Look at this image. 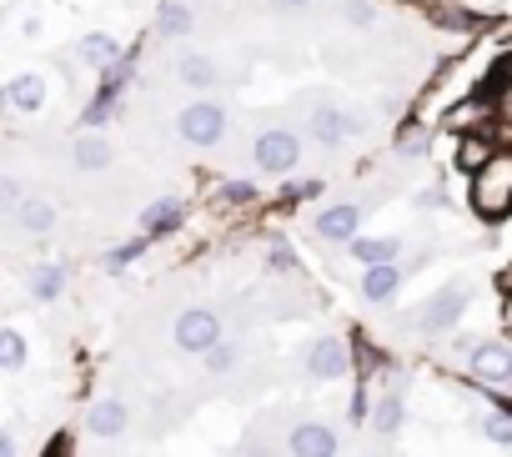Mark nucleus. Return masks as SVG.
Listing matches in <instances>:
<instances>
[{
	"mask_svg": "<svg viewBox=\"0 0 512 457\" xmlns=\"http://www.w3.org/2000/svg\"><path fill=\"white\" fill-rule=\"evenodd\" d=\"M372 407H377V397H372L367 387H357L352 402H347V422H352V427H367V422H372Z\"/></svg>",
	"mask_w": 512,
	"mask_h": 457,
	"instance_id": "31",
	"label": "nucleus"
},
{
	"mask_svg": "<svg viewBox=\"0 0 512 457\" xmlns=\"http://www.w3.org/2000/svg\"><path fill=\"white\" fill-rule=\"evenodd\" d=\"M322 196V181H282V206H297V201H317Z\"/></svg>",
	"mask_w": 512,
	"mask_h": 457,
	"instance_id": "30",
	"label": "nucleus"
},
{
	"mask_svg": "<svg viewBox=\"0 0 512 457\" xmlns=\"http://www.w3.org/2000/svg\"><path fill=\"white\" fill-rule=\"evenodd\" d=\"M407 287V267L402 262H387V267H362V282H357V297L372 302V307H387L397 302Z\"/></svg>",
	"mask_w": 512,
	"mask_h": 457,
	"instance_id": "11",
	"label": "nucleus"
},
{
	"mask_svg": "<svg viewBox=\"0 0 512 457\" xmlns=\"http://www.w3.org/2000/svg\"><path fill=\"white\" fill-rule=\"evenodd\" d=\"M76 56H81V66L86 71H96V76H106L111 66H121L126 56H121V41L111 36V31H86L81 36V46H76Z\"/></svg>",
	"mask_w": 512,
	"mask_h": 457,
	"instance_id": "13",
	"label": "nucleus"
},
{
	"mask_svg": "<svg viewBox=\"0 0 512 457\" xmlns=\"http://www.w3.org/2000/svg\"><path fill=\"white\" fill-rule=\"evenodd\" d=\"M251 161H256V171L287 181L302 166V136L292 126H267L262 136H256V146H251Z\"/></svg>",
	"mask_w": 512,
	"mask_h": 457,
	"instance_id": "5",
	"label": "nucleus"
},
{
	"mask_svg": "<svg viewBox=\"0 0 512 457\" xmlns=\"http://www.w3.org/2000/svg\"><path fill=\"white\" fill-rule=\"evenodd\" d=\"M362 216H367V206H362V201H332V206H322V211H317L312 232H317L322 242H332V247H347V242H357V237H362Z\"/></svg>",
	"mask_w": 512,
	"mask_h": 457,
	"instance_id": "9",
	"label": "nucleus"
},
{
	"mask_svg": "<svg viewBox=\"0 0 512 457\" xmlns=\"http://www.w3.org/2000/svg\"><path fill=\"white\" fill-rule=\"evenodd\" d=\"M307 6H317V0H272V11H307Z\"/></svg>",
	"mask_w": 512,
	"mask_h": 457,
	"instance_id": "36",
	"label": "nucleus"
},
{
	"mask_svg": "<svg viewBox=\"0 0 512 457\" xmlns=\"http://www.w3.org/2000/svg\"><path fill=\"white\" fill-rule=\"evenodd\" d=\"M226 126H231V116H226V106L211 101V96H196V101L176 116V136H181L186 146H196V151L221 146V141H226Z\"/></svg>",
	"mask_w": 512,
	"mask_h": 457,
	"instance_id": "3",
	"label": "nucleus"
},
{
	"mask_svg": "<svg viewBox=\"0 0 512 457\" xmlns=\"http://www.w3.org/2000/svg\"><path fill=\"white\" fill-rule=\"evenodd\" d=\"M121 116V91H111V86H101L86 106H81V126L86 131H101V126H111Z\"/></svg>",
	"mask_w": 512,
	"mask_h": 457,
	"instance_id": "22",
	"label": "nucleus"
},
{
	"mask_svg": "<svg viewBox=\"0 0 512 457\" xmlns=\"http://www.w3.org/2000/svg\"><path fill=\"white\" fill-rule=\"evenodd\" d=\"M46 96H51V86H46L41 71H21V76H11V86H6V101H11V111H21V116L41 111Z\"/></svg>",
	"mask_w": 512,
	"mask_h": 457,
	"instance_id": "16",
	"label": "nucleus"
},
{
	"mask_svg": "<svg viewBox=\"0 0 512 457\" xmlns=\"http://www.w3.org/2000/svg\"><path fill=\"white\" fill-rule=\"evenodd\" d=\"M11 221L21 226L26 237H51V232H56V206H51L46 196H26V201L11 211Z\"/></svg>",
	"mask_w": 512,
	"mask_h": 457,
	"instance_id": "18",
	"label": "nucleus"
},
{
	"mask_svg": "<svg viewBox=\"0 0 512 457\" xmlns=\"http://www.w3.org/2000/svg\"><path fill=\"white\" fill-rule=\"evenodd\" d=\"M267 267H272V272H297L302 262H297L292 242H272V247H267Z\"/></svg>",
	"mask_w": 512,
	"mask_h": 457,
	"instance_id": "32",
	"label": "nucleus"
},
{
	"mask_svg": "<svg viewBox=\"0 0 512 457\" xmlns=\"http://www.w3.org/2000/svg\"><path fill=\"white\" fill-rule=\"evenodd\" d=\"M287 457H342V432L322 417H297L282 437Z\"/></svg>",
	"mask_w": 512,
	"mask_h": 457,
	"instance_id": "8",
	"label": "nucleus"
},
{
	"mask_svg": "<svg viewBox=\"0 0 512 457\" xmlns=\"http://www.w3.org/2000/svg\"><path fill=\"white\" fill-rule=\"evenodd\" d=\"M191 31H196V16H191L186 0H161L156 6V36L161 41H186Z\"/></svg>",
	"mask_w": 512,
	"mask_h": 457,
	"instance_id": "20",
	"label": "nucleus"
},
{
	"mask_svg": "<svg viewBox=\"0 0 512 457\" xmlns=\"http://www.w3.org/2000/svg\"><path fill=\"white\" fill-rule=\"evenodd\" d=\"M221 342H226V327H221V312L216 307H186V312H176V322H171V347L176 352L206 357Z\"/></svg>",
	"mask_w": 512,
	"mask_h": 457,
	"instance_id": "2",
	"label": "nucleus"
},
{
	"mask_svg": "<svg viewBox=\"0 0 512 457\" xmlns=\"http://www.w3.org/2000/svg\"><path fill=\"white\" fill-rule=\"evenodd\" d=\"M352 347H347V337H337V332H322V337H312L307 342V352H302V377L307 382H342V377H352Z\"/></svg>",
	"mask_w": 512,
	"mask_h": 457,
	"instance_id": "6",
	"label": "nucleus"
},
{
	"mask_svg": "<svg viewBox=\"0 0 512 457\" xmlns=\"http://www.w3.org/2000/svg\"><path fill=\"white\" fill-rule=\"evenodd\" d=\"M362 131H367V121H362L352 106H342V101H317V106L307 111V136H312L322 151H337V146L357 141Z\"/></svg>",
	"mask_w": 512,
	"mask_h": 457,
	"instance_id": "4",
	"label": "nucleus"
},
{
	"mask_svg": "<svg viewBox=\"0 0 512 457\" xmlns=\"http://www.w3.org/2000/svg\"><path fill=\"white\" fill-rule=\"evenodd\" d=\"M176 81H181L186 91H196V96H206V91L216 86V61H211L206 51H186V56L176 61Z\"/></svg>",
	"mask_w": 512,
	"mask_h": 457,
	"instance_id": "21",
	"label": "nucleus"
},
{
	"mask_svg": "<svg viewBox=\"0 0 512 457\" xmlns=\"http://www.w3.org/2000/svg\"><path fill=\"white\" fill-rule=\"evenodd\" d=\"M392 146H397V156H427V151H432V131L417 126V121H402V126L392 131Z\"/></svg>",
	"mask_w": 512,
	"mask_h": 457,
	"instance_id": "24",
	"label": "nucleus"
},
{
	"mask_svg": "<svg viewBox=\"0 0 512 457\" xmlns=\"http://www.w3.org/2000/svg\"><path fill=\"white\" fill-rule=\"evenodd\" d=\"M216 201H221V206H251V201H256V186H251V181H221V186H216Z\"/></svg>",
	"mask_w": 512,
	"mask_h": 457,
	"instance_id": "28",
	"label": "nucleus"
},
{
	"mask_svg": "<svg viewBox=\"0 0 512 457\" xmlns=\"http://www.w3.org/2000/svg\"><path fill=\"white\" fill-rule=\"evenodd\" d=\"M26 362H31L26 332L21 327H0V367H6V372H26Z\"/></svg>",
	"mask_w": 512,
	"mask_h": 457,
	"instance_id": "23",
	"label": "nucleus"
},
{
	"mask_svg": "<svg viewBox=\"0 0 512 457\" xmlns=\"http://www.w3.org/2000/svg\"><path fill=\"white\" fill-rule=\"evenodd\" d=\"M402 252H407L402 237H357V242H347V257L357 267H387V262H402Z\"/></svg>",
	"mask_w": 512,
	"mask_h": 457,
	"instance_id": "15",
	"label": "nucleus"
},
{
	"mask_svg": "<svg viewBox=\"0 0 512 457\" xmlns=\"http://www.w3.org/2000/svg\"><path fill=\"white\" fill-rule=\"evenodd\" d=\"M467 377L482 387V392H512V347L487 337V342H472L467 352Z\"/></svg>",
	"mask_w": 512,
	"mask_h": 457,
	"instance_id": "7",
	"label": "nucleus"
},
{
	"mask_svg": "<svg viewBox=\"0 0 512 457\" xmlns=\"http://www.w3.org/2000/svg\"><path fill=\"white\" fill-rule=\"evenodd\" d=\"M342 21L357 26V31H367V26H377V6H372V0H347V6H342Z\"/></svg>",
	"mask_w": 512,
	"mask_h": 457,
	"instance_id": "29",
	"label": "nucleus"
},
{
	"mask_svg": "<svg viewBox=\"0 0 512 457\" xmlns=\"http://www.w3.org/2000/svg\"><path fill=\"white\" fill-rule=\"evenodd\" d=\"M186 226V201L181 196H156L146 211H141V237H176Z\"/></svg>",
	"mask_w": 512,
	"mask_h": 457,
	"instance_id": "12",
	"label": "nucleus"
},
{
	"mask_svg": "<svg viewBox=\"0 0 512 457\" xmlns=\"http://www.w3.org/2000/svg\"><path fill=\"white\" fill-rule=\"evenodd\" d=\"M21 201H26V186H21V176H11V171H6V176H0V206L16 211Z\"/></svg>",
	"mask_w": 512,
	"mask_h": 457,
	"instance_id": "33",
	"label": "nucleus"
},
{
	"mask_svg": "<svg viewBox=\"0 0 512 457\" xmlns=\"http://www.w3.org/2000/svg\"><path fill=\"white\" fill-rule=\"evenodd\" d=\"M151 252V237H131V242H121V247H111L106 257H101V267L116 277V272H126V267H136L141 257Z\"/></svg>",
	"mask_w": 512,
	"mask_h": 457,
	"instance_id": "25",
	"label": "nucleus"
},
{
	"mask_svg": "<svg viewBox=\"0 0 512 457\" xmlns=\"http://www.w3.org/2000/svg\"><path fill=\"white\" fill-rule=\"evenodd\" d=\"M236 457H277V452H272V447H241Z\"/></svg>",
	"mask_w": 512,
	"mask_h": 457,
	"instance_id": "37",
	"label": "nucleus"
},
{
	"mask_svg": "<svg viewBox=\"0 0 512 457\" xmlns=\"http://www.w3.org/2000/svg\"><path fill=\"white\" fill-rule=\"evenodd\" d=\"M81 427H86V437H96V442H121V437L131 432V402L106 392V397H96V402L86 407Z\"/></svg>",
	"mask_w": 512,
	"mask_h": 457,
	"instance_id": "10",
	"label": "nucleus"
},
{
	"mask_svg": "<svg viewBox=\"0 0 512 457\" xmlns=\"http://www.w3.org/2000/svg\"><path fill=\"white\" fill-rule=\"evenodd\" d=\"M482 437H487L492 447H512V412H507V407L487 412V417H482Z\"/></svg>",
	"mask_w": 512,
	"mask_h": 457,
	"instance_id": "27",
	"label": "nucleus"
},
{
	"mask_svg": "<svg viewBox=\"0 0 512 457\" xmlns=\"http://www.w3.org/2000/svg\"><path fill=\"white\" fill-rule=\"evenodd\" d=\"M111 161H116V146H111L106 131H81L71 141V166L76 171H106Z\"/></svg>",
	"mask_w": 512,
	"mask_h": 457,
	"instance_id": "14",
	"label": "nucleus"
},
{
	"mask_svg": "<svg viewBox=\"0 0 512 457\" xmlns=\"http://www.w3.org/2000/svg\"><path fill=\"white\" fill-rule=\"evenodd\" d=\"M417 206H422V211H437V206H447V191H442V186H422V191H417Z\"/></svg>",
	"mask_w": 512,
	"mask_h": 457,
	"instance_id": "34",
	"label": "nucleus"
},
{
	"mask_svg": "<svg viewBox=\"0 0 512 457\" xmlns=\"http://www.w3.org/2000/svg\"><path fill=\"white\" fill-rule=\"evenodd\" d=\"M66 287H71V277H66L61 262H41V267H31V277H26V292H31V302H41V307L61 302Z\"/></svg>",
	"mask_w": 512,
	"mask_h": 457,
	"instance_id": "17",
	"label": "nucleus"
},
{
	"mask_svg": "<svg viewBox=\"0 0 512 457\" xmlns=\"http://www.w3.org/2000/svg\"><path fill=\"white\" fill-rule=\"evenodd\" d=\"M236 362H241V342H221V347H211V352L201 357V367H206L211 377H226Z\"/></svg>",
	"mask_w": 512,
	"mask_h": 457,
	"instance_id": "26",
	"label": "nucleus"
},
{
	"mask_svg": "<svg viewBox=\"0 0 512 457\" xmlns=\"http://www.w3.org/2000/svg\"><path fill=\"white\" fill-rule=\"evenodd\" d=\"M0 457H21V442H16V427H0Z\"/></svg>",
	"mask_w": 512,
	"mask_h": 457,
	"instance_id": "35",
	"label": "nucleus"
},
{
	"mask_svg": "<svg viewBox=\"0 0 512 457\" xmlns=\"http://www.w3.org/2000/svg\"><path fill=\"white\" fill-rule=\"evenodd\" d=\"M467 307H472V292L467 287H437L432 297H422L407 312V332H417V337H447V332L462 327Z\"/></svg>",
	"mask_w": 512,
	"mask_h": 457,
	"instance_id": "1",
	"label": "nucleus"
},
{
	"mask_svg": "<svg viewBox=\"0 0 512 457\" xmlns=\"http://www.w3.org/2000/svg\"><path fill=\"white\" fill-rule=\"evenodd\" d=\"M402 422H407V397H402V387H387L382 397H377V407H372V432L377 437H397L402 432Z\"/></svg>",
	"mask_w": 512,
	"mask_h": 457,
	"instance_id": "19",
	"label": "nucleus"
}]
</instances>
